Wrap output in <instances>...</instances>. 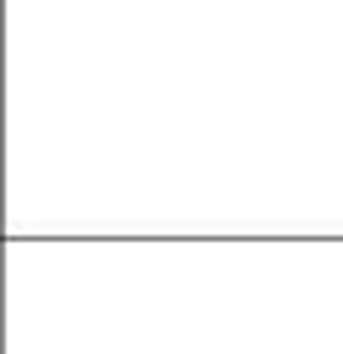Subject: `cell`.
Segmentation results:
<instances>
[]
</instances>
